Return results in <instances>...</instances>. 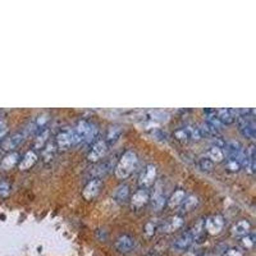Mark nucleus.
Segmentation results:
<instances>
[{
    "mask_svg": "<svg viewBox=\"0 0 256 256\" xmlns=\"http://www.w3.org/2000/svg\"><path fill=\"white\" fill-rule=\"evenodd\" d=\"M137 154L133 150H127L121 156L119 162L116 166V177L118 179H127L133 173L134 168L137 166Z\"/></svg>",
    "mask_w": 256,
    "mask_h": 256,
    "instance_id": "obj_1",
    "label": "nucleus"
},
{
    "mask_svg": "<svg viewBox=\"0 0 256 256\" xmlns=\"http://www.w3.org/2000/svg\"><path fill=\"white\" fill-rule=\"evenodd\" d=\"M238 126V131L246 138L254 140L256 136V123H255V112L251 109L247 114H242L236 118Z\"/></svg>",
    "mask_w": 256,
    "mask_h": 256,
    "instance_id": "obj_2",
    "label": "nucleus"
},
{
    "mask_svg": "<svg viewBox=\"0 0 256 256\" xmlns=\"http://www.w3.org/2000/svg\"><path fill=\"white\" fill-rule=\"evenodd\" d=\"M156 175H158V168H156V166H154V164L145 166L144 171L140 174V179H138L140 187L144 188V190H149L153 186H155Z\"/></svg>",
    "mask_w": 256,
    "mask_h": 256,
    "instance_id": "obj_3",
    "label": "nucleus"
},
{
    "mask_svg": "<svg viewBox=\"0 0 256 256\" xmlns=\"http://www.w3.org/2000/svg\"><path fill=\"white\" fill-rule=\"evenodd\" d=\"M75 145L73 142L72 128H63L55 137V146L59 151H68Z\"/></svg>",
    "mask_w": 256,
    "mask_h": 256,
    "instance_id": "obj_4",
    "label": "nucleus"
},
{
    "mask_svg": "<svg viewBox=\"0 0 256 256\" xmlns=\"http://www.w3.org/2000/svg\"><path fill=\"white\" fill-rule=\"evenodd\" d=\"M108 145H106L105 141L103 138L100 140H96L92 144L91 149L88 150L87 153V160L91 163H99L101 159H103L104 156L106 155L108 153Z\"/></svg>",
    "mask_w": 256,
    "mask_h": 256,
    "instance_id": "obj_5",
    "label": "nucleus"
},
{
    "mask_svg": "<svg viewBox=\"0 0 256 256\" xmlns=\"http://www.w3.org/2000/svg\"><path fill=\"white\" fill-rule=\"evenodd\" d=\"M224 228V218L220 214H215L205 219V232L212 236H216Z\"/></svg>",
    "mask_w": 256,
    "mask_h": 256,
    "instance_id": "obj_6",
    "label": "nucleus"
},
{
    "mask_svg": "<svg viewBox=\"0 0 256 256\" xmlns=\"http://www.w3.org/2000/svg\"><path fill=\"white\" fill-rule=\"evenodd\" d=\"M26 136H27V133H26L25 129L10 134V136H8L6 138H4L3 142H1V150L10 153L13 149H16L17 146H19V145L22 144L23 141H25Z\"/></svg>",
    "mask_w": 256,
    "mask_h": 256,
    "instance_id": "obj_7",
    "label": "nucleus"
},
{
    "mask_svg": "<svg viewBox=\"0 0 256 256\" xmlns=\"http://www.w3.org/2000/svg\"><path fill=\"white\" fill-rule=\"evenodd\" d=\"M101 187H103V181L99 178H92L87 182V184L85 186L82 190V197L86 201L94 200L97 195L100 194Z\"/></svg>",
    "mask_w": 256,
    "mask_h": 256,
    "instance_id": "obj_8",
    "label": "nucleus"
},
{
    "mask_svg": "<svg viewBox=\"0 0 256 256\" xmlns=\"http://www.w3.org/2000/svg\"><path fill=\"white\" fill-rule=\"evenodd\" d=\"M192 244H194V237L190 231H186L175 237V240L172 242V249L177 253H182V251L188 250Z\"/></svg>",
    "mask_w": 256,
    "mask_h": 256,
    "instance_id": "obj_9",
    "label": "nucleus"
},
{
    "mask_svg": "<svg viewBox=\"0 0 256 256\" xmlns=\"http://www.w3.org/2000/svg\"><path fill=\"white\" fill-rule=\"evenodd\" d=\"M114 247L121 254L131 253L134 247H136V240L132 236H129V234H122V236H119L116 240Z\"/></svg>",
    "mask_w": 256,
    "mask_h": 256,
    "instance_id": "obj_10",
    "label": "nucleus"
},
{
    "mask_svg": "<svg viewBox=\"0 0 256 256\" xmlns=\"http://www.w3.org/2000/svg\"><path fill=\"white\" fill-rule=\"evenodd\" d=\"M90 125L91 122L82 119V121H80V122L75 126V128H72L73 142H75V145L84 144L85 138L87 136L88 129H90Z\"/></svg>",
    "mask_w": 256,
    "mask_h": 256,
    "instance_id": "obj_11",
    "label": "nucleus"
},
{
    "mask_svg": "<svg viewBox=\"0 0 256 256\" xmlns=\"http://www.w3.org/2000/svg\"><path fill=\"white\" fill-rule=\"evenodd\" d=\"M149 201H150V194H149V191L144 190V188H140V190H137L132 195L131 208L133 210H140L142 209L144 206H146Z\"/></svg>",
    "mask_w": 256,
    "mask_h": 256,
    "instance_id": "obj_12",
    "label": "nucleus"
},
{
    "mask_svg": "<svg viewBox=\"0 0 256 256\" xmlns=\"http://www.w3.org/2000/svg\"><path fill=\"white\" fill-rule=\"evenodd\" d=\"M183 218L181 215H174L172 218L164 220V223L159 225V231L164 232V233H173V232L178 231L179 228H182L183 225Z\"/></svg>",
    "mask_w": 256,
    "mask_h": 256,
    "instance_id": "obj_13",
    "label": "nucleus"
},
{
    "mask_svg": "<svg viewBox=\"0 0 256 256\" xmlns=\"http://www.w3.org/2000/svg\"><path fill=\"white\" fill-rule=\"evenodd\" d=\"M167 196L164 195L162 188L159 186H155V190H154L153 195L150 197L151 201V208H153L154 212H160V210L164 209V206L167 205Z\"/></svg>",
    "mask_w": 256,
    "mask_h": 256,
    "instance_id": "obj_14",
    "label": "nucleus"
},
{
    "mask_svg": "<svg viewBox=\"0 0 256 256\" xmlns=\"http://www.w3.org/2000/svg\"><path fill=\"white\" fill-rule=\"evenodd\" d=\"M113 167H114V163L112 160H103V162L96 163V166L91 169V175L94 178L101 179V177L106 175L112 171Z\"/></svg>",
    "mask_w": 256,
    "mask_h": 256,
    "instance_id": "obj_15",
    "label": "nucleus"
},
{
    "mask_svg": "<svg viewBox=\"0 0 256 256\" xmlns=\"http://www.w3.org/2000/svg\"><path fill=\"white\" fill-rule=\"evenodd\" d=\"M216 117H218L219 122L222 123V126H229L232 123L236 122L237 114H236V109H231V108H222V109H215Z\"/></svg>",
    "mask_w": 256,
    "mask_h": 256,
    "instance_id": "obj_16",
    "label": "nucleus"
},
{
    "mask_svg": "<svg viewBox=\"0 0 256 256\" xmlns=\"http://www.w3.org/2000/svg\"><path fill=\"white\" fill-rule=\"evenodd\" d=\"M39 160V155L38 153L35 150H28L27 153L23 155V158L19 160L18 163V168L19 171H28V169H31L32 167L38 163Z\"/></svg>",
    "mask_w": 256,
    "mask_h": 256,
    "instance_id": "obj_17",
    "label": "nucleus"
},
{
    "mask_svg": "<svg viewBox=\"0 0 256 256\" xmlns=\"http://www.w3.org/2000/svg\"><path fill=\"white\" fill-rule=\"evenodd\" d=\"M122 127L118 125H113L110 126L108 129H106V133H105V138H104V141L106 142V145L108 146H112V145H114L117 142V141L119 140V137L122 136Z\"/></svg>",
    "mask_w": 256,
    "mask_h": 256,
    "instance_id": "obj_18",
    "label": "nucleus"
},
{
    "mask_svg": "<svg viewBox=\"0 0 256 256\" xmlns=\"http://www.w3.org/2000/svg\"><path fill=\"white\" fill-rule=\"evenodd\" d=\"M19 160H21L19 154L17 151H10L3 158V160L0 163V168L3 169V171H10L16 166H18Z\"/></svg>",
    "mask_w": 256,
    "mask_h": 256,
    "instance_id": "obj_19",
    "label": "nucleus"
},
{
    "mask_svg": "<svg viewBox=\"0 0 256 256\" xmlns=\"http://www.w3.org/2000/svg\"><path fill=\"white\" fill-rule=\"evenodd\" d=\"M251 229V223L247 220V219H242L240 222H237L236 224L232 227V234L234 237H245L246 234L250 233Z\"/></svg>",
    "mask_w": 256,
    "mask_h": 256,
    "instance_id": "obj_20",
    "label": "nucleus"
},
{
    "mask_svg": "<svg viewBox=\"0 0 256 256\" xmlns=\"http://www.w3.org/2000/svg\"><path fill=\"white\" fill-rule=\"evenodd\" d=\"M49 137H50V129L47 127L43 128L41 131H39L36 133V137L34 140V149L36 150H43V147L46 145V142L49 141Z\"/></svg>",
    "mask_w": 256,
    "mask_h": 256,
    "instance_id": "obj_21",
    "label": "nucleus"
},
{
    "mask_svg": "<svg viewBox=\"0 0 256 256\" xmlns=\"http://www.w3.org/2000/svg\"><path fill=\"white\" fill-rule=\"evenodd\" d=\"M56 151H58V149H56L55 146V142H53V141H47L46 145H45L44 147H43V150H41V156H43V162L44 163H50L53 162V159L55 158V154Z\"/></svg>",
    "mask_w": 256,
    "mask_h": 256,
    "instance_id": "obj_22",
    "label": "nucleus"
},
{
    "mask_svg": "<svg viewBox=\"0 0 256 256\" xmlns=\"http://www.w3.org/2000/svg\"><path fill=\"white\" fill-rule=\"evenodd\" d=\"M224 156L225 158H237L238 153L241 151L242 146L238 141L236 140H231V141H225V145H224Z\"/></svg>",
    "mask_w": 256,
    "mask_h": 256,
    "instance_id": "obj_23",
    "label": "nucleus"
},
{
    "mask_svg": "<svg viewBox=\"0 0 256 256\" xmlns=\"http://www.w3.org/2000/svg\"><path fill=\"white\" fill-rule=\"evenodd\" d=\"M184 197H186V191L183 188H178V190H175L171 197H169L168 200H167V204L171 209H174V208H178L181 206V204L183 203Z\"/></svg>",
    "mask_w": 256,
    "mask_h": 256,
    "instance_id": "obj_24",
    "label": "nucleus"
},
{
    "mask_svg": "<svg viewBox=\"0 0 256 256\" xmlns=\"http://www.w3.org/2000/svg\"><path fill=\"white\" fill-rule=\"evenodd\" d=\"M200 200H199V197L196 195L191 194V195H186L184 197L183 203L181 204V210L184 213H188V212H192V210L199 205Z\"/></svg>",
    "mask_w": 256,
    "mask_h": 256,
    "instance_id": "obj_25",
    "label": "nucleus"
},
{
    "mask_svg": "<svg viewBox=\"0 0 256 256\" xmlns=\"http://www.w3.org/2000/svg\"><path fill=\"white\" fill-rule=\"evenodd\" d=\"M128 197H129V187L127 184H119L113 192V199L117 203H125L128 200Z\"/></svg>",
    "mask_w": 256,
    "mask_h": 256,
    "instance_id": "obj_26",
    "label": "nucleus"
},
{
    "mask_svg": "<svg viewBox=\"0 0 256 256\" xmlns=\"http://www.w3.org/2000/svg\"><path fill=\"white\" fill-rule=\"evenodd\" d=\"M206 158L212 160L213 163H222L225 159L224 151H223V149H219V147L210 146L209 150L206 151Z\"/></svg>",
    "mask_w": 256,
    "mask_h": 256,
    "instance_id": "obj_27",
    "label": "nucleus"
},
{
    "mask_svg": "<svg viewBox=\"0 0 256 256\" xmlns=\"http://www.w3.org/2000/svg\"><path fill=\"white\" fill-rule=\"evenodd\" d=\"M147 118L150 119L151 122H167L169 119V113L160 109L149 110L147 112Z\"/></svg>",
    "mask_w": 256,
    "mask_h": 256,
    "instance_id": "obj_28",
    "label": "nucleus"
},
{
    "mask_svg": "<svg viewBox=\"0 0 256 256\" xmlns=\"http://www.w3.org/2000/svg\"><path fill=\"white\" fill-rule=\"evenodd\" d=\"M190 232L194 237V241L201 240L204 233H205V219H199L192 227V229H190Z\"/></svg>",
    "mask_w": 256,
    "mask_h": 256,
    "instance_id": "obj_29",
    "label": "nucleus"
},
{
    "mask_svg": "<svg viewBox=\"0 0 256 256\" xmlns=\"http://www.w3.org/2000/svg\"><path fill=\"white\" fill-rule=\"evenodd\" d=\"M156 231H159V224L155 220H149L144 225V236L146 238H151L155 236Z\"/></svg>",
    "mask_w": 256,
    "mask_h": 256,
    "instance_id": "obj_30",
    "label": "nucleus"
},
{
    "mask_svg": "<svg viewBox=\"0 0 256 256\" xmlns=\"http://www.w3.org/2000/svg\"><path fill=\"white\" fill-rule=\"evenodd\" d=\"M188 132V136H190L191 141H200L203 138V134H201L200 127L196 125H186L184 126Z\"/></svg>",
    "mask_w": 256,
    "mask_h": 256,
    "instance_id": "obj_31",
    "label": "nucleus"
},
{
    "mask_svg": "<svg viewBox=\"0 0 256 256\" xmlns=\"http://www.w3.org/2000/svg\"><path fill=\"white\" fill-rule=\"evenodd\" d=\"M173 137L178 141V142H182V144H186V142L191 141L190 136H188L187 129H186V127H184V126H183V127L177 128V129L173 132Z\"/></svg>",
    "mask_w": 256,
    "mask_h": 256,
    "instance_id": "obj_32",
    "label": "nucleus"
},
{
    "mask_svg": "<svg viewBox=\"0 0 256 256\" xmlns=\"http://www.w3.org/2000/svg\"><path fill=\"white\" fill-rule=\"evenodd\" d=\"M97 134H99V127H97V125H95V123L91 122L90 129H88L87 136H86V138H85L84 144H85V145L92 144L94 141H96Z\"/></svg>",
    "mask_w": 256,
    "mask_h": 256,
    "instance_id": "obj_33",
    "label": "nucleus"
},
{
    "mask_svg": "<svg viewBox=\"0 0 256 256\" xmlns=\"http://www.w3.org/2000/svg\"><path fill=\"white\" fill-rule=\"evenodd\" d=\"M225 169L232 173H237L240 169H242V167H241L237 158H227L225 159Z\"/></svg>",
    "mask_w": 256,
    "mask_h": 256,
    "instance_id": "obj_34",
    "label": "nucleus"
},
{
    "mask_svg": "<svg viewBox=\"0 0 256 256\" xmlns=\"http://www.w3.org/2000/svg\"><path fill=\"white\" fill-rule=\"evenodd\" d=\"M199 168L203 171V172H212L213 168H214V163L212 160H209L208 158H200L199 159Z\"/></svg>",
    "mask_w": 256,
    "mask_h": 256,
    "instance_id": "obj_35",
    "label": "nucleus"
},
{
    "mask_svg": "<svg viewBox=\"0 0 256 256\" xmlns=\"http://www.w3.org/2000/svg\"><path fill=\"white\" fill-rule=\"evenodd\" d=\"M241 245H242L245 249H251V247H254V245H255V234H246L245 237L241 238Z\"/></svg>",
    "mask_w": 256,
    "mask_h": 256,
    "instance_id": "obj_36",
    "label": "nucleus"
},
{
    "mask_svg": "<svg viewBox=\"0 0 256 256\" xmlns=\"http://www.w3.org/2000/svg\"><path fill=\"white\" fill-rule=\"evenodd\" d=\"M10 194V183L5 179H0V197H6Z\"/></svg>",
    "mask_w": 256,
    "mask_h": 256,
    "instance_id": "obj_37",
    "label": "nucleus"
},
{
    "mask_svg": "<svg viewBox=\"0 0 256 256\" xmlns=\"http://www.w3.org/2000/svg\"><path fill=\"white\" fill-rule=\"evenodd\" d=\"M222 256H244V253L238 247H229L223 253Z\"/></svg>",
    "mask_w": 256,
    "mask_h": 256,
    "instance_id": "obj_38",
    "label": "nucleus"
},
{
    "mask_svg": "<svg viewBox=\"0 0 256 256\" xmlns=\"http://www.w3.org/2000/svg\"><path fill=\"white\" fill-rule=\"evenodd\" d=\"M225 145V141L223 140L220 136H213L212 137V146H215V147H219V149H223Z\"/></svg>",
    "mask_w": 256,
    "mask_h": 256,
    "instance_id": "obj_39",
    "label": "nucleus"
},
{
    "mask_svg": "<svg viewBox=\"0 0 256 256\" xmlns=\"http://www.w3.org/2000/svg\"><path fill=\"white\" fill-rule=\"evenodd\" d=\"M204 256H213V255H210V254H206V255H204Z\"/></svg>",
    "mask_w": 256,
    "mask_h": 256,
    "instance_id": "obj_40",
    "label": "nucleus"
}]
</instances>
